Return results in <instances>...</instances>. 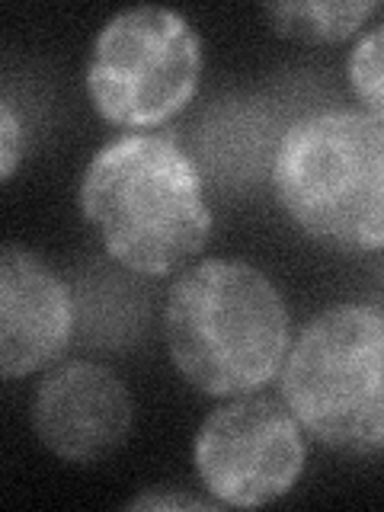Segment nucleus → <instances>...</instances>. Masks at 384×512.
Instances as JSON below:
<instances>
[{
	"label": "nucleus",
	"instance_id": "1",
	"mask_svg": "<svg viewBox=\"0 0 384 512\" xmlns=\"http://www.w3.org/2000/svg\"><path fill=\"white\" fill-rule=\"evenodd\" d=\"M80 215L135 276L183 272L212 237L205 180L176 132H128L96 151L77 186Z\"/></svg>",
	"mask_w": 384,
	"mask_h": 512
},
{
	"label": "nucleus",
	"instance_id": "2",
	"mask_svg": "<svg viewBox=\"0 0 384 512\" xmlns=\"http://www.w3.org/2000/svg\"><path fill=\"white\" fill-rule=\"evenodd\" d=\"M164 343L173 368L199 394H256L282 375L295 343L292 314L263 269L212 256L173 279Z\"/></svg>",
	"mask_w": 384,
	"mask_h": 512
},
{
	"label": "nucleus",
	"instance_id": "3",
	"mask_svg": "<svg viewBox=\"0 0 384 512\" xmlns=\"http://www.w3.org/2000/svg\"><path fill=\"white\" fill-rule=\"evenodd\" d=\"M269 183L282 212L340 253L384 250V122L320 109L285 128Z\"/></svg>",
	"mask_w": 384,
	"mask_h": 512
},
{
	"label": "nucleus",
	"instance_id": "4",
	"mask_svg": "<svg viewBox=\"0 0 384 512\" xmlns=\"http://www.w3.org/2000/svg\"><path fill=\"white\" fill-rule=\"evenodd\" d=\"M301 429L346 455H384V314L333 304L301 327L282 365Z\"/></svg>",
	"mask_w": 384,
	"mask_h": 512
},
{
	"label": "nucleus",
	"instance_id": "5",
	"mask_svg": "<svg viewBox=\"0 0 384 512\" xmlns=\"http://www.w3.org/2000/svg\"><path fill=\"white\" fill-rule=\"evenodd\" d=\"M202 61V39L186 13L154 4L125 7L90 45L84 71L90 106L109 125L151 132L189 106Z\"/></svg>",
	"mask_w": 384,
	"mask_h": 512
},
{
	"label": "nucleus",
	"instance_id": "6",
	"mask_svg": "<svg viewBox=\"0 0 384 512\" xmlns=\"http://www.w3.org/2000/svg\"><path fill=\"white\" fill-rule=\"evenodd\" d=\"M192 464L218 506L256 509L295 490L308 464V445L301 423L285 404L240 394L199 423Z\"/></svg>",
	"mask_w": 384,
	"mask_h": 512
},
{
	"label": "nucleus",
	"instance_id": "7",
	"mask_svg": "<svg viewBox=\"0 0 384 512\" xmlns=\"http://www.w3.org/2000/svg\"><path fill=\"white\" fill-rule=\"evenodd\" d=\"M29 423L39 445L64 464L90 468L116 455L135 429V394L103 362L52 365L32 394Z\"/></svg>",
	"mask_w": 384,
	"mask_h": 512
},
{
	"label": "nucleus",
	"instance_id": "8",
	"mask_svg": "<svg viewBox=\"0 0 384 512\" xmlns=\"http://www.w3.org/2000/svg\"><path fill=\"white\" fill-rule=\"evenodd\" d=\"M74 292L61 272L23 244L0 250V375L48 372L74 340Z\"/></svg>",
	"mask_w": 384,
	"mask_h": 512
},
{
	"label": "nucleus",
	"instance_id": "9",
	"mask_svg": "<svg viewBox=\"0 0 384 512\" xmlns=\"http://www.w3.org/2000/svg\"><path fill=\"white\" fill-rule=\"evenodd\" d=\"M375 10V0H279L263 7L276 36L304 45H336L359 36Z\"/></svg>",
	"mask_w": 384,
	"mask_h": 512
},
{
	"label": "nucleus",
	"instance_id": "10",
	"mask_svg": "<svg viewBox=\"0 0 384 512\" xmlns=\"http://www.w3.org/2000/svg\"><path fill=\"white\" fill-rule=\"evenodd\" d=\"M346 77L349 90L362 103V109L384 122V23L365 29L352 42L346 58Z\"/></svg>",
	"mask_w": 384,
	"mask_h": 512
},
{
	"label": "nucleus",
	"instance_id": "11",
	"mask_svg": "<svg viewBox=\"0 0 384 512\" xmlns=\"http://www.w3.org/2000/svg\"><path fill=\"white\" fill-rule=\"evenodd\" d=\"M23 154H26L23 119H20V112H16L10 96H4V100H0V176H4V183L13 180Z\"/></svg>",
	"mask_w": 384,
	"mask_h": 512
},
{
	"label": "nucleus",
	"instance_id": "12",
	"mask_svg": "<svg viewBox=\"0 0 384 512\" xmlns=\"http://www.w3.org/2000/svg\"><path fill=\"white\" fill-rule=\"evenodd\" d=\"M128 509H218L215 500L205 496H189V493H173V490H144L138 493Z\"/></svg>",
	"mask_w": 384,
	"mask_h": 512
}]
</instances>
